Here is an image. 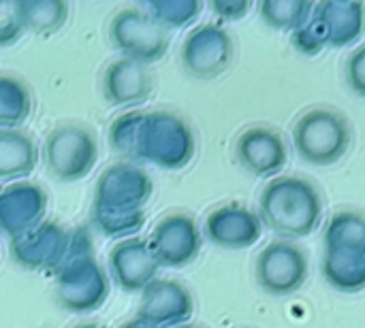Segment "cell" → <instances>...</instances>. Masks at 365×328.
Masks as SVG:
<instances>
[{
	"label": "cell",
	"mask_w": 365,
	"mask_h": 328,
	"mask_svg": "<svg viewBox=\"0 0 365 328\" xmlns=\"http://www.w3.org/2000/svg\"><path fill=\"white\" fill-rule=\"evenodd\" d=\"M259 218L263 228L284 241L310 237L323 222V194L306 177L280 175L267 181L259 196Z\"/></svg>",
	"instance_id": "1"
},
{
	"label": "cell",
	"mask_w": 365,
	"mask_h": 328,
	"mask_svg": "<svg viewBox=\"0 0 365 328\" xmlns=\"http://www.w3.org/2000/svg\"><path fill=\"white\" fill-rule=\"evenodd\" d=\"M365 32V4L359 0H323L314 6L310 21L291 34V45L304 55L323 49H342L361 41Z\"/></svg>",
	"instance_id": "2"
},
{
	"label": "cell",
	"mask_w": 365,
	"mask_h": 328,
	"mask_svg": "<svg viewBox=\"0 0 365 328\" xmlns=\"http://www.w3.org/2000/svg\"><path fill=\"white\" fill-rule=\"evenodd\" d=\"M353 145L351 120L331 107H312L293 126L297 156L314 166L338 164Z\"/></svg>",
	"instance_id": "3"
},
{
	"label": "cell",
	"mask_w": 365,
	"mask_h": 328,
	"mask_svg": "<svg viewBox=\"0 0 365 328\" xmlns=\"http://www.w3.org/2000/svg\"><path fill=\"white\" fill-rule=\"evenodd\" d=\"M197 152L195 130L178 111L158 109L143 115L139 164H154L165 171H180L190 164Z\"/></svg>",
	"instance_id": "4"
},
{
	"label": "cell",
	"mask_w": 365,
	"mask_h": 328,
	"mask_svg": "<svg viewBox=\"0 0 365 328\" xmlns=\"http://www.w3.org/2000/svg\"><path fill=\"white\" fill-rule=\"evenodd\" d=\"M98 137L79 122H66L51 128L41 145V158L51 177L64 184L86 179L98 162Z\"/></svg>",
	"instance_id": "5"
},
{
	"label": "cell",
	"mask_w": 365,
	"mask_h": 328,
	"mask_svg": "<svg viewBox=\"0 0 365 328\" xmlns=\"http://www.w3.org/2000/svg\"><path fill=\"white\" fill-rule=\"evenodd\" d=\"M88 245H92V241L86 231H66L58 222H43L34 231L11 239V258L30 271L58 273L79 250Z\"/></svg>",
	"instance_id": "6"
},
{
	"label": "cell",
	"mask_w": 365,
	"mask_h": 328,
	"mask_svg": "<svg viewBox=\"0 0 365 328\" xmlns=\"http://www.w3.org/2000/svg\"><path fill=\"white\" fill-rule=\"evenodd\" d=\"M109 297V277L94 258L92 245L77 252L56 273V299L62 310L90 314L103 307Z\"/></svg>",
	"instance_id": "7"
},
{
	"label": "cell",
	"mask_w": 365,
	"mask_h": 328,
	"mask_svg": "<svg viewBox=\"0 0 365 328\" xmlns=\"http://www.w3.org/2000/svg\"><path fill=\"white\" fill-rule=\"evenodd\" d=\"M109 41L122 58L152 66L163 60L171 45V32L165 30L148 11L128 6L109 21Z\"/></svg>",
	"instance_id": "8"
},
{
	"label": "cell",
	"mask_w": 365,
	"mask_h": 328,
	"mask_svg": "<svg viewBox=\"0 0 365 328\" xmlns=\"http://www.w3.org/2000/svg\"><path fill=\"white\" fill-rule=\"evenodd\" d=\"M310 258L295 241L276 239L267 243L255 260V277L263 292L272 297H291L306 284Z\"/></svg>",
	"instance_id": "9"
},
{
	"label": "cell",
	"mask_w": 365,
	"mask_h": 328,
	"mask_svg": "<svg viewBox=\"0 0 365 328\" xmlns=\"http://www.w3.org/2000/svg\"><path fill=\"white\" fill-rule=\"evenodd\" d=\"M184 70L201 81L227 73L235 60V41L220 23H201L192 28L180 49Z\"/></svg>",
	"instance_id": "10"
},
{
	"label": "cell",
	"mask_w": 365,
	"mask_h": 328,
	"mask_svg": "<svg viewBox=\"0 0 365 328\" xmlns=\"http://www.w3.org/2000/svg\"><path fill=\"white\" fill-rule=\"evenodd\" d=\"M148 241L160 267L184 269L199 258L203 231L195 216L186 211H171L154 224Z\"/></svg>",
	"instance_id": "11"
},
{
	"label": "cell",
	"mask_w": 365,
	"mask_h": 328,
	"mask_svg": "<svg viewBox=\"0 0 365 328\" xmlns=\"http://www.w3.org/2000/svg\"><path fill=\"white\" fill-rule=\"evenodd\" d=\"M152 177L133 162H115L107 166L96 186L92 209L105 211H143L152 199Z\"/></svg>",
	"instance_id": "12"
},
{
	"label": "cell",
	"mask_w": 365,
	"mask_h": 328,
	"mask_svg": "<svg viewBox=\"0 0 365 328\" xmlns=\"http://www.w3.org/2000/svg\"><path fill=\"white\" fill-rule=\"evenodd\" d=\"M195 316V297L178 280L156 277L143 292L137 307V320L152 328H178L190 324Z\"/></svg>",
	"instance_id": "13"
},
{
	"label": "cell",
	"mask_w": 365,
	"mask_h": 328,
	"mask_svg": "<svg viewBox=\"0 0 365 328\" xmlns=\"http://www.w3.org/2000/svg\"><path fill=\"white\" fill-rule=\"evenodd\" d=\"M203 235L220 250L240 252L257 245L263 237V222L257 211L246 205L229 203L205 216Z\"/></svg>",
	"instance_id": "14"
},
{
	"label": "cell",
	"mask_w": 365,
	"mask_h": 328,
	"mask_svg": "<svg viewBox=\"0 0 365 328\" xmlns=\"http://www.w3.org/2000/svg\"><path fill=\"white\" fill-rule=\"evenodd\" d=\"M237 162L255 177H280L289 162V147L284 137L272 126H248L235 141Z\"/></svg>",
	"instance_id": "15"
},
{
	"label": "cell",
	"mask_w": 365,
	"mask_h": 328,
	"mask_svg": "<svg viewBox=\"0 0 365 328\" xmlns=\"http://www.w3.org/2000/svg\"><path fill=\"white\" fill-rule=\"evenodd\" d=\"M109 275L124 292H143L158 275V260L150 248V241L143 237H130L118 241L107 258Z\"/></svg>",
	"instance_id": "16"
},
{
	"label": "cell",
	"mask_w": 365,
	"mask_h": 328,
	"mask_svg": "<svg viewBox=\"0 0 365 328\" xmlns=\"http://www.w3.org/2000/svg\"><path fill=\"white\" fill-rule=\"evenodd\" d=\"M47 192L32 181H15L0 190V233L17 239L41 226L47 213Z\"/></svg>",
	"instance_id": "17"
},
{
	"label": "cell",
	"mask_w": 365,
	"mask_h": 328,
	"mask_svg": "<svg viewBox=\"0 0 365 328\" xmlns=\"http://www.w3.org/2000/svg\"><path fill=\"white\" fill-rule=\"evenodd\" d=\"M101 92L111 107H139L148 102L154 92V73L148 64L120 55L105 66L101 77Z\"/></svg>",
	"instance_id": "18"
},
{
	"label": "cell",
	"mask_w": 365,
	"mask_h": 328,
	"mask_svg": "<svg viewBox=\"0 0 365 328\" xmlns=\"http://www.w3.org/2000/svg\"><path fill=\"white\" fill-rule=\"evenodd\" d=\"M41 147L21 128H0V179L24 181L34 173Z\"/></svg>",
	"instance_id": "19"
},
{
	"label": "cell",
	"mask_w": 365,
	"mask_h": 328,
	"mask_svg": "<svg viewBox=\"0 0 365 328\" xmlns=\"http://www.w3.org/2000/svg\"><path fill=\"white\" fill-rule=\"evenodd\" d=\"M321 273L325 282L344 295H357L365 290V254L323 250Z\"/></svg>",
	"instance_id": "20"
},
{
	"label": "cell",
	"mask_w": 365,
	"mask_h": 328,
	"mask_svg": "<svg viewBox=\"0 0 365 328\" xmlns=\"http://www.w3.org/2000/svg\"><path fill=\"white\" fill-rule=\"evenodd\" d=\"M323 250L365 254V213L355 209L336 211L323 233Z\"/></svg>",
	"instance_id": "21"
},
{
	"label": "cell",
	"mask_w": 365,
	"mask_h": 328,
	"mask_svg": "<svg viewBox=\"0 0 365 328\" xmlns=\"http://www.w3.org/2000/svg\"><path fill=\"white\" fill-rule=\"evenodd\" d=\"M21 23L26 32L51 36L64 28L71 6L62 0H17Z\"/></svg>",
	"instance_id": "22"
},
{
	"label": "cell",
	"mask_w": 365,
	"mask_h": 328,
	"mask_svg": "<svg viewBox=\"0 0 365 328\" xmlns=\"http://www.w3.org/2000/svg\"><path fill=\"white\" fill-rule=\"evenodd\" d=\"M314 6L317 4L310 0H263L257 4L259 17L267 28L291 34L310 21Z\"/></svg>",
	"instance_id": "23"
},
{
	"label": "cell",
	"mask_w": 365,
	"mask_h": 328,
	"mask_svg": "<svg viewBox=\"0 0 365 328\" xmlns=\"http://www.w3.org/2000/svg\"><path fill=\"white\" fill-rule=\"evenodd\" d=\"M32 111L30 88L13 75H0V128H19Z\"/></svg>",
	"instance_id": "24"
},
{
	"label": "cell",
	"mask_w": 365,
	"mask_h": 328,
	"mask_svg": "<svg viewBox=\"0 0 365 328\" xmlns=\"http://www.w3.org/2000/svg\"><path fill=\"white\" fill-rule=\"evenodd\" d=\"M145 111H128L115 117L109 126V147L124 158V162L139 164V141Z\"/></svg>",
	"instance_id": "25"
},
{
	"label": "cell",
	"mask_w": 365,
	"mask_h": 328,
	"mask_svg": "<svg viewBox=\"0 0 365 328\" xmlns=\"http://www.w3.org/2000/svg\"><path fill=\"white\" fill-rule=\"evenodd\" d=\"M145 11L165 28V30H178L192 26L201 13L203 2L201 0H152L145 2Z\"/></svg>",
	"instance_id": "26"
},
{
	"label": "cell",
	"mask_w": 365,
	"mask_h": 328,
	"mask_svg": "<svg viewBox=\"0 0 365 328\" xmlns=\"http://www.w3.org/2000/svg\"><path fill=\"white\" fill-rule=\"evenodd\" d=\"M92 224L98 233L113 239H130L145 224V211H105L92 209Z\"/></svg>",
	"instance_id": "27"
},
{
	"label": "cell",
	"mask_w": 365,
	"mask_h": 328,
	"mask_svg": "<svg viewBox=\"0 0 365 328\" xmlns=\"http://www.w3.org/2000/svg\"><path fill=\"white\" fill-rule=\"evenodd\" d=\"M17 0H0V47H11L24 36Z\"/></svg>",
	"instance_id": "28"
},
{
	"label": "cell",
	"mask_w": 365,
	"mask_h": 328,
	"mask_svg": "<svg viewBox=\"0 0 365 328\" xmlns=\"http://www.w3.org/2000/svg\"><path fill=\"white\" fill-rule=\"evenodd\" d=\"M344 77L349 88L359 96L365 98V45H359L346 60Z\"/></svg>",
	"instance_id": "29"
},
{
	"label": "cell",
	"mask_w": 365,
	"mask_h": 328,
	"mask_svg": "<svg viewBox=\"0 0 365 328\" xmlns=\"http://www.w3.org/2000/svg\"><path fill=\"white\" fill-rule=\"evenodd\" d=\"M255 6V2L250 0H212L210 9L216 17H220L222 21H237L244 19L250 9Z\"/></svg>",
	"instance_id": "30"
},
{
	"label": "cell",
	"mask_w": 365,
	"mask_h": 328,
	"mask_svg": "<svg viewBox=\"0 0 365 328\" xmlns=\"http://www.w3.org/2000/svg\"><path fill=\"white\" fill-rule=\"evenodd\" d=\"M73 328H109L107 324H103V322H96V320H81V322H77Z\"/></svg>",
	"instance_id": "31"
},
{
	"label": "cell",
	"mask_w": 365,
	"mask_h": 328,
	"mask_svg": "<svg viewBox=\"0 0 365 328\" xmlns=\"http://www.w3.org/2000/svg\"><path fill=\"white\" fill-rule=\"evenodd\" d=\"M118 328H152L148 327V324H143L141 320H137V318H130V320H126V322H122Z\"/></svg>",
	"instance_id": "32"
},
{
	"label": "cell",
	"mask_w": 365,
	"mask_h": 328,
	"mask_svg": "<svg viewBox=\"0 0 365 328\" xmlns=\"http://www.w3.org/2000/svg\"><path fill=\"white\" fill-rule=\"evenodd\" d=\"M178 328H201V327H197V324H186V327H178Z\"/></svg>",
	"instance_id": "33"
}]
</instances>
